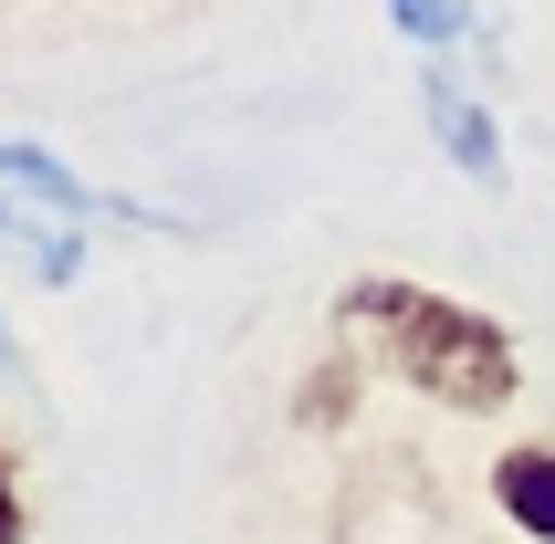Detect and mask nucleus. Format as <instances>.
Masks as SVG:
<instances>
[{
  "mask_svg": "<svg viewBox=\"0 0 555 544\" xmlns=\"http://www.w3.org/2000/svg\"><path fill=\"white\" fill-rule=\"evenodd\" d=\"M336 335L377 366V377L420 388L430 409H451V419H503L514 388H525L514 325H493V314L462 303V294L409 283V272H357V283L336 294Z\"/></svg>",
  "mask_w": 555,
  "mask_h": 544,
  "instance_id": "1",
  "label": "nucleus"
},
{
  "mask_svg": "<svg viewBox=\"0 0 555 544\" xmlns=\"http://www.w3.org/2000/svg\"><path fill=\"white\" fill-rule=\"evenodd\" d=\"M0 179H11V199H42V210L63 220H126V231H189V220L168 210H137V199H105V189H85L74 168H63L53 147H31V137H0Z\"/></svg>",
  "mask_w": 555,
  "mask_h": 544,
  "instance_id": "2",
  "label": "nucleus"
},
{
  "mask_svg": "<svg viewBox=\"0 0 555 544\" xmlns=\"http://www.w3.org/2000/svg\"><path fill=\"white\" fill-rule=\"evenodd\" d=\"M420 116H430V147L451 157L472 189H503V137H493V116H482V94H472L440 53H430V74H420Z\"/></svg>",
  "mask_w": 555,
  "mask_h": 544,
  "instance_id": "3",
  "label": "nucleus"
},
{
  "mask_svg": "<svg viewBox=\"0 0 555 544\" xmlns=\"http://www.w3.org/2000/svg\"><path fill=\"white\" fill-rule=\"evenodd\" d=\"M493 503L525 544H555V440H514L493 461Z\"/></svg>",
  "mask_w": 555,
  "mask_h": 544,
  "instance_id": "4",
  "label": "nucleus"
},
{
  "mask_svg": "<svg viewBox=\"0 0 555 544\" xmlns=\"http://www.w3.org/2000/svg\"><path fill=\"white\" fill-rule=\"evenodd\" d=\"M0 251L11 262H31L42 283H74L85 272V242H74V220L42 210V199H0Z\"/></svg>",
  "mask_w": 555,
  "mask_h": 544,
  "instance_id": "5",
  "label": "nucleus"
},
{
  "mask_svg": "<svg viewBox=\"0 0 555 544\" xmlns=\"http://www.w3.org/2000/svg\"><path fill=\"white\" fill-rule=\"evenodd\" d=\"M367 377H377V366L357 357V346H346V357H325V366L305 377V388H294V419H305V429H336V419H357Z\"/></svg>",
  "mask_w": 555,
  "mask_h": 544,
  "instance_id": "6",
  "label": "nucleus"
},
{
  "mask_svg": "<svg viewBox=\"0 0 555 544\" xmlns=\"http://www.w3.org/2000/svg\"><path fill=\"white\" fill-rule=\"evenodd\" d=\"M388 22H399L420 53H451V42L472 31V0H388Z\"/></svg>",
  "mask_w": 555,
  "mask_h": 544,
  "instance_id": "7",
  "label": "nucleus"
},
{
  "mask_svg": "<svg viewBox=\"0 0 555 544\" xmlns=\"http://www.w3.org/2000/svg\"><path fill=\"white\" fill-rule=\"evenodd\" d=\"M31 534V503H22V471H11V451H0V544Z\"/></svg>",
  "mask_w": 555,
  "mask_h": 544,
  "instance_id": "8",
  "label": "nucleus"
},
{
  "mask_svg": "<svg viewBox=\"0 0 555 544\" xmlns=\"http://www.w3.org/2000/svg\"><path fill=\"white\" fill-rule=\"evenodd\" d=\"M0 366H11V377H22V335H11V325H0Z\"/></svg>",
  "mask_w": 555,
  "mask_h": 544,
  "instance_id": "9",
  "label": "nucleus"
}]
</instances>
